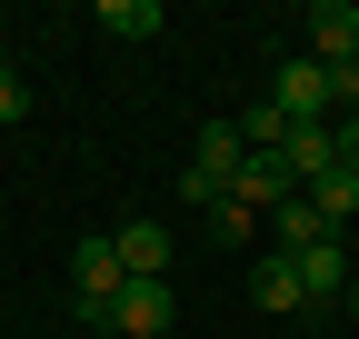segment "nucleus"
Listing matches in <instances>:
<instances>
[{
	"label": "nucleus",
	"instance_id": "9b49d317",
	"mask_svg": "<svg viewBox=\"0 0 359 339\" xmlns=\"http://www.w3.org/2000/svg\"><path fill=\"white\" fill-rule=\"evenodd\" d=\"M299 200H309V209H320V220H330V230H349V220H359V170H339V160H330V170H320V180H309Z\"/></svg>",
	"mask_w": 359,
	"mask_h": 339
},
{
	"label": "nucleus",
	"instance_id": "9d476101",
	"mask_svg": "<svg viewBox=\"0 0 359 339\" xmlns=\"http://www.w3.org/2000/svg\"><path fill=\"white\" fill-rule=\"evenodd\" d=\"M250 300H259V310H269V319H299V310H309V300H299V270H290V260H280V249H269V260H259V270H250Z\"/></svg>",
	"mask_w": 359,
	"mask_h": 339
},
{
	"label": "nucleus",
	"instance_id": "20e7f679",
	"mask_svg": "<svg viewBox=\"0 0 359 339\" xmlns=\"http://www.w3.org/2000/svg\"><path fill=\"white\" fill-rule=\"evenodd\" d=\"M309 60H320L330 80L359 70V0H320V11H309Z\"/></svg>",
	"mask_w": 359,
	"mask_h": 339
},
{
	"label": "nucleus",
	"instance_id": "0eeeda50",
	"mask_svg": "<svg viewBox=\"0 0 359 339\" xmlns=\"http://www.w3.org/2000/svg\"><path fill=\"white\" fill-rule=\"evenodd\" d=\"M110 240H120V270L130 279H170V230L160 220H120Z\"/></svg>",
	"mask_w": 359,
	"mask_h": 339
},
{
	"label": "nucleus",
	"instance_id": "f8f14e48",
	"mask_svg": "<svg viewBox=\"0 0 359 339\" xmlns=\"http://www.w3.org/2000/svg\"><path fill=\"white\" fill-rule=\"evenodd\" d=\"M100 30L110 40H160L170 20H160V0H100Z\"/></svg>",
	"mask_w": 359,
	"mask_h": 339
},
{
	"label": "nucleus",
	"instance_id": "423d86ee",
	"mask_svg": "<svg viewBox=\"0 0 359 339\" xmlns=\"http://www.w3.org/2000/svg\"><path fill=\"white\" fill-rule=\"evenodd\" d=\"M290 270H299V300H309V310H339V289H349L359 260H349V240H320V249H299Z\"/></svg>",
	"mask_w": 359,
	"mask_h": 339
},
{
	"label": "nucleus",
	"instance_id": "39448f33",
	"mask_svg": "<svg viewBox=\"0 0 359 339\" xmlns=\"http://www.w3.org/2000/svg\"><path fill=\"white\" fill-rule=\"evenodd\" d=\"M269 160L290 170V190H309V180H320V170L339 160V120H290V140L269 150Z\"/></svg>",
	"mask_w": 359,
	"mask_h": 339
},
{
	"label": "nucleus",
	"instance_id": "7ed1b4c3",
	"mask_svg": "<svg viewBox=\"0 0 359 339\" xmlns=\"http://www.w3.org/2000/svg\"><path fill=\"white\" fill-rule=\"evenodd\" d=\"M170 319H180L170 279H120V300H110V319H100V329H120V339H160Z\"/></svg>",
	"mask_w": 359,
	"mask_h": 339
},
{
	"label": "nucleus",
	"instance_id": "a211bd4d",
	"mask_svg": "<svg viewBox=\"0 0 359 339\" xmlns=\"http://www.w3.org/2000/svg\"><path fill=\"white\" fill-rule=\"evenodd\" d=\"M339 310H349V319H359V270H349V289H339Z\"/></svg>",
	"mask_w": 359,
	"mask_h": 339
},
{
	"label": "nucleus",
	"instance_id": "f3484780",
	"mask_svg": "<svg viewBox=\"0 0 359 339\" xmlns=\"http://www.w3.org/2000/svg\"><path fill=\"white\" fill-rule=\"evenodd\" d=\"M349 110H359V70H339V120H349Z\"/></svg>",
	"mask_w": 359,
	"mask_h": 339
},
{
	"label": "nucleus",
	"instance_id": "ddd939ff",
	"mask_svg": "<svg viewBox=\"0 0 359 339\" xmlns=\"http://www.w3.org/2000/svg\"><path fill=\"white\" fill-rule=\"evenodd\" d=\"M210 240H230V249H250V240H259V209H240V200H219V209H210Z\"/></svg>",
	"mask_w": 359,
	"mask_h": 339
},
{
	"label": "nucleus",
	"instance_id": "6e6552de",
	"mask_svg": "<svg viewBox=\"0 0 359 339\" xmlns=\"http://www.w3.org/2000/svg\"><path fill=\"white\" fill-rule=\"evenodd\" d=\"M320 240H339V230L309 200H280V209H269V249H280V260H299V249H320Z\"/></svg>",
	"mask_w": 359,
	"mask_h": 339
},
{
	"label": "nucleus",
	"instance_id": "f03ea898",
	"mask_svg": "<svg viewBox=\"0 0 359 339\" xmlns=\"http://www.w3.org/2000/svg\"><path fill=\"white\" fill-rule=\"evenodd\" d=\"M269 110L280 120H339V80L299 50V60H280V80H269Z\"/></svg>",
	"mask_w": 359,
	"mask_h": 339
},
{
	"label": "nucleus",
	"instance_id": "2eb2a0df",
	"mask_svg": "<svg viewBox=\"0 0 359 339\" xmlns=\"http://www.w3.org/2000/svg\"><path fill=\"white\" fill-rule=\"evenodd\" d=\"M20 110H30V90H20V70L0 60V120H20Z\"/></svg>",
	"mask_w": 359,
	"mask_h": 339
},
{
	"label": "nucleus",
	"instance_id": "1a4fd4ad",
	"mask_svg": "<svg viewBox=\"0 0 359 339\" xmlns=\"http://www.w3.org/2000/svg\"><path fill=\"white\" fill-rule=\"evenodd\" d=\"M250 160V140H240V120H200V150H190V170H210L219 190H230V170Z\"/></svg>",
	"mask_w": 359,
	"mask_h": 339
},
{
	"label": "nucleus",
	"instance_id": "dca6fc26",
	"mask_svg": "<svg viewBox=\"0 0 359 339\" xmlns=\"http://www.w3.org/2000/svg\"><path fill=\"white\" fill-rule=\"evenodd\" d=\"M339 170H359V110L339 120Z\"/></svg>",
	"mask_w": 359,
	"mask_h": 339
},
{
	"label": "nucleus",
	"instance_id": "f257e3e1",
	"mask_svg": "<svg viewBox=\"0 0 359 339\" xmlns=\"http://www.w3.org/2000/svg\"><path fill=\"white\" fill-rule=\"evenodd\" d=\"M120 279H130V270H120V240H110V230H90V240L70 249V310H80V319H110Z\"/></svg>",
	"mask_w": 359,
	"mask_h": 339
},
{
	"label": "nucleus",
	"instance_id": "4468645a",
	"mask_svg": "<svg viewBox=\"0 0 359 339\" xmlns=\"http://www.w3.org/2000/svg\"><path fill=\"white\" fill-rule=\"evenodd\" d=\"M240 140H250V150H280V140H290V120L259 100V110H240Z\"/></svg>",
	"mask_w": 359,
	"mask_h": 339
}]
</instances>
